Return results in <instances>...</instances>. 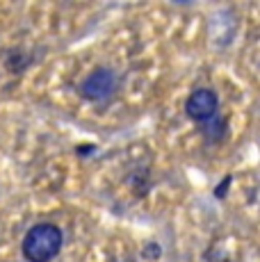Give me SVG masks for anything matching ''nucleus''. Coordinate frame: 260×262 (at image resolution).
I'll list each match as a JSON object with an SVG mask.
<instances>
[{
	"mask_svg": "<svg viewBox=\"0 0 260 262\" xmlns=\"http://www.w3.org/2000/svg\"><path fill=\"white\" fill-rule=\"evenodd\" d=\"M62 230L55 224H37L23 237V255L28 262H51L62 249Z\"/></svg>",
	"mask_w": 260,
	"mask_h": 262,
	"instance_id": "nucleus-1",
	"label": "nucleus"
},
{
	"mask_svg": "<svg viewBox=\"0 0 260 262\" xmlns=\"http://www.w3.org/2000/svg\"><path fill=\"white\" fill-rule=\"evenodd\" d=\"M114 92H117V75L110 71V69H96L80 84V94L87 100H94V103L107 100Z\"/></svg>",
	"mask_w": 260,
	"mask_h": 262,
	"instance_id": "nucleus-2",
	"label": "nucleus"
},
{
	"mask_svg": "<svg viewBox=\"0 0 260 262\" xmlns=\"http://www.w3.org/2000/svg\"><path fill=\"white\" fill-rule=\"evenodd\" d=\"M219 98L212 89H197L185 103V112L194 121H208L217 114Z\"/></svg>",
	"mask_w": 260,
	"mask_h": 262,
	"instance_id": "nucleus-3",
	"label": "nucleus"
},
{
	"mask_svg": "<svg viewBox=\"0 0 260 262\" xmlns=\"http://www.w3.org/2000/svg\"><path fill=\"white\" fill-rule=\"evenodd\" d=\"M203 135H206L208 139H212V142H219V139L226 135V121L222 117H217V114H214L212 119L203 121Z\"/></svg>",
	"mask_w": 260,
	"mask_h": 262,
	"instance_id": "nucleus-4",
	"label": "nucleus"
}]
</instances>
